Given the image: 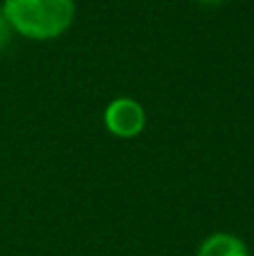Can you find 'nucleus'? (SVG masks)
Returning a JSON list of instances; mask_svg holds the SVG:
<instances>
[{
	"instance_id": "f03ea898",
	"label": "nucleus",
	"mask_w": 254,
	"mask_h": 256,
	"mask_svg": "<svg viewBox=\"0 0 254 256\" xmlns=\"http://www.w3.org/2000/svg\"><path fill=\"white\" fill-rule=\"evenodd\" d=\"M104 124L106 128L117 137H135L144 130L146 126V112H144L142 104H138L135 99L120 97L115 102H110V106L104 112Z\"/></svg>"
},
{
	"instance_id": "7ed1b4c3",
	"label": "nucleus",
	"mask_w": 254,
	"mask_h": 256,
	"mask_svg": "<svg viewBox=\"0 0 254 256\" xmlns=\"http://www.w3.org/2000/svg\"><path fill=\"white\" fill-rule=\"evenodd\" d=\"M198 256H250L246 243L234 234H212L198 248Z\"/></svg>"
},
{
	"instance_id": "f257e3e1",
	"label": "nucleus",
	"mask_w": 254,
	"mask_h": 256,
	"mask_svg": "<svg viewBox=\"0 0 254 256\" xmlns=\"http://www.w3.org/2000/svg\"><path fill=\"white\" fill-rule=\"evenodd\" d=\"M2 12L14 32L34 40H52L70 30L74 0H4Z\"/></svg>"
},
{
	"instance_id": "39448f33",
	"label": "nucleus",
	"mask_w": 254,
	"mask_h": 256,
	"mask_svg": "<svg viewBox=\"0 0 254 256\" xmlns=\"http://www.w3.org/2000/svg\"><path fill=\"white\" fill-rule=\"evenodd\" d=\"M196 2H200V4H218V2H223V0H196Z\"/></svg>"
},
{
	"instance_id": "20e7f679",
	"label": "nucleus",
	"mask_w": 254,
	"mask_h": 256,
	"mask_svg": "<svg viewBox=\"0 0 254 256\" xmlns=\"http://www.w3.org/2000/svg\"><path fill=\"white\" fill-rule=\"evenodd\" d=\"M12 25H9V20H7V16H4V12L0 9V50L2 48H7V43H9V38H12Z\"/></svg>"
}]
</instances>
